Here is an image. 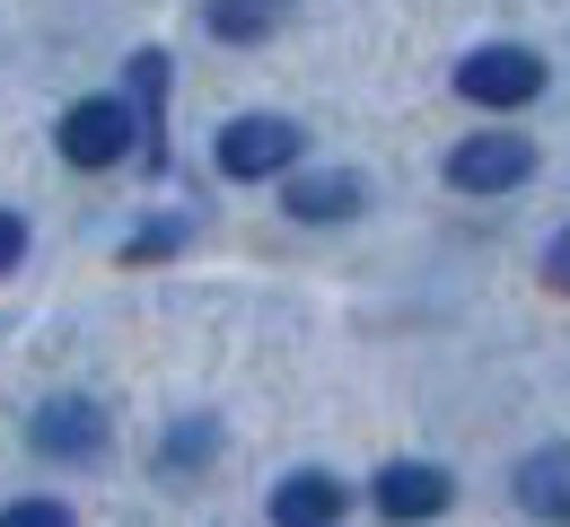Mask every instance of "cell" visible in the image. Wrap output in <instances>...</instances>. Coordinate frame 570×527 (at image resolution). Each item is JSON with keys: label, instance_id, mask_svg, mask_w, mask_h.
Wrapping results in <instances>:
<instances>
[{"label": "cell", "instance_id": "obj_15", "mask_svg": "<svg viewBox=\"0 0 570 527\" xmlns=\"http://www.w3.org/2000/svg\"><path fill=\"white\" fill-rule=\"evenodd\" d=\"M18 255H27V221H18V212H0V273H9Z\"/></svg>", "mask_w": 570, "mask_h": 527}, {"label": "cell", "instance_id": "obj_5", "mask_svg": "<svg viewBox=\"0 0 570 527\" xmlns=\"http://www.w3.org/2000/svg\"><path fill=\"white\" fill-rule=\"evenodd\" d=\"M368 501H377V519H395V527H422V519H439V510L456 501V484H448V466H422V457H395V466H377Z\"/></svg>", "mask_w": 570, "mask_h": 527}, {"label": "cell", "instance_id": "obj_10", "mask_svg": "<svg viewBox=\"0 0 570 527\" xmlns=\"http://www.w3.org/2000/svg\"><path fill=\"white\" fill-rule=\"evenodd\" d=\"M132 124L141 141L167 133V53H132Z\"/></svg>", "mask_w": 570, "mask_h": 527}, {"label": "cell", "instance_id": "obj_16", "mask_svg": "<svg viewBox=\"0 0 570 527\" xmlns=\"http://www.w3.org/2000/svg\"><path fill=\"white\" fill-rule=\"evenodd\" d=\"M544 282H553V291H570V228L544 246Z\"/></svg>", "mask_w": 570, "mask_h": 527}, {"label": "cell", "instance_id": "obj_13", "mask_svg": "<svg viewBox=\"0 0 570 527\" xmlns=\"http://www.w3.org/2000/svg\"><path fill=\"white\" fill-rule=\"evenodd\" d=\"M0 527H71V510H62V501H9Z\"/></svg>", "mask_w": 570, "mask_h": 527}, {"label": "cell", "instance_id": "obj_3", "mask_svg": "<svg viewBox=\"0 0 570 527\" xmlns=\"http://www.w3.org/2000/svg\"><path fill=\"white\" fill-rule=\"evenodd\" d=\"M456 97H474V106H527V97H544V53H527V45H474L456 62Z\"/></svg>", "mask_w": 570, "mask_h": 527}, {"label": "cell", "instance_id": "obj_2", "mask_svg": "<svg viewBox=\"0 0 570 527\" xmlns=\"http://www.w3.org/2000/svg\"><path fill=\"white\" fill-rule=\"evenodd\" d=\"M62 158L71 167H124L132 158V141H141V124H132V106L124 97H79L71 115H62Z\"/></svg>", "mask_w": 570, "mask_h": 527}, {"label": "cell", "instance_id": "obj_1", "mask_svg": "<svg viewBox=\"0 0 570 527\" xmlns=\"http://www.w3.org/2000/svg\"><path fill=\"white\" fill-rule=\"evenodd\" d=\"M298 150H307V133L289 115H237V124H219V176H237V185L289 176Z\"/></svg>", "mask_w": 570, "mask_h": 527}, {"label": "cell", "instance_id": "obj_6", "mask_svg": "<svg viewBox=\"0 0 570 527\" xmlns=\"http://www.w3.org/2000/svg\"><path fill=\"white\" fill-rule=\"evenodd\" d=\"M27 440H36L45 457H71V466H79V457H97V449H106V413H97L88 396H53V404H36Z\"/></svg>", "mask_w": 570, "mask_h": 527}, {"label": "cell", "instance_id": "obj_4", "mask_svg": "<svg viewBox=\"0 0 570 527\" xmlns=\"http://www.w3.org/2000/svg\"><path fill=\"white\" fill-rule=\"evenodd\" d=\"M527 176H535V141L527 133H474V141L448 150V185L456 194H509Z\"/></svg>", "mask_w": 570, "mask_h": 527}, {"label": "cell", "instance_id": "obj_8", "mask_svg": "<svg viewBox=\"0 0 570 527\" xmlns=\"http://www.w3.org/2000/svg\"><path fill=\"white\" fill-rule=\"evenodd\" d=\"M509 492H518V510H527V519H553V527H570V449L553 440V449L518 457Z\"/></svg>", "mask_w": 570, "mask_h": 527}, {"label": "cell", "instance_id": "obj_14", "mask_svg": "<svg viewBox=\"0 0 570 527\" xmlns=\"http://www.w3.org/2000/svg\"><path fill=\"white\" fill-rule=\"evenodd\" d=\"M176 237H185V221H158V228H141V237H132V246H124V255H132V264H149V255H167V246H176Z\"/></svg>", "mask_w": 570, "mask_h": 527}, {"label": "cell", "instance_id": "obj_12", "mask_svg": "<svg viewBox=\"0 0 570 527\" xmlns=\"http://www.w3.org/2000/svg\"><path fill=\"white\" fill-rule=\"evenodd\" d=\"M212 36L255 45V36H273V9H264V0H212Z\"/></svg>", "mask_w": 570, "mask_h": 527}, {"label": "cell", "instance_id": "obj_9", "mask_svg": "<svg viewBox=\"0 0 570 527\" xmlns=\"http://www.w3.org/2000/svg\"><path fill=\"white\" fill-rule=\"evenodd\" d=\"M360 203V176L352 167H307V176H289V194H282V212L289 221H307V228H325V221H352Z\"/></svg>", "mask_w": 570, "mask_h": 527}, {"label": "cell", "instance_id": "obj_11", "mask_svg": "<svg viewBox=\"0 0 570 527\" xmlns=\"http://www.w3.org/2000/svg\"><path fill=\"white\" fill-rule=\"evenodd\" d=\"M212 449H219V422H176L167 440H158V475H185V466H212Z\"/></svg>", "mask_w": 570, "mask_h": 527}, {"label": "cell", "instance_id": "obj_7", "mask_svg": "<svg viewBox=\"0 0 570 527\" xmlns=\"http://www.w3.org/2000/svg\"><path fill=\"white\" fill-rule=\"evenodd\" d=\"M352 510V492H343V475H325V466H298L273 484V527H334Z\"/></svg>", "mask_w": 570, "mask_h": 527}]
</instances>
